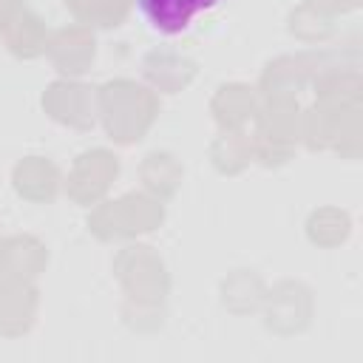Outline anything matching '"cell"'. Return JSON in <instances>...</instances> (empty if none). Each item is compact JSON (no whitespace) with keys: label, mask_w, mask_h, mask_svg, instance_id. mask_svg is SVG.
Instances as JSON below:
<instances>
[{"label":"cell","mask_w":363,"mask_h":363,"mask_svg":"<svg viewBox=\"0 0 363 363\" xmlns=\"http://www.w3.org/2000/svg\"><path fill=\"white\" fill-rule=\"evenodd\" d=\"M221 0H136V11L150 31L176 37L187 31L201 14L213 11Z\"/></svg>","instance_id":"1"}]
</instances>
